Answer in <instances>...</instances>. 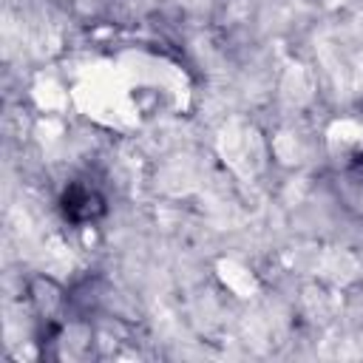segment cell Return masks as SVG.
<instances>
[{"mask_svg": "<svg viewBox=\"0 0 363 363\" xmlns=\"http://www.w3.org/2000/svg\"><path fill=\"white\" fill-rule=\"evenodd\" d=\"M26 301L45 329V326L62 323V315L71 306V292L60 281H54L51 275H31L26 281Z\"/></svg>", "mask_w": 363, "mask_h": 363, "instance_id": "obj_1", "label": "cell"}, {"mask_svg": "<svg viewBox=\"0 0 363 363\" xmlns=\"http://www.w3.org/2000/svg\"><path fill=\"white\" fill-rule=\"evenodd\" d=\"M60 210H62L65 221H71L77 227H88V224H96L99 218H105L108 199L102 196L99 187L77 179V182H68L65 190L60 193Z\"/></svg>", "mask_w": 363, "mask_h": 363, "instance_id": "obj_2", "label": "cell"}]
</instances>
